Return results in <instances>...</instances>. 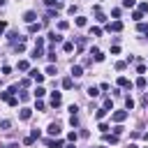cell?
<instances>
[{
    "instance_id": "37",
    "label": "cell",
    "mask_w": 148,
    "mask_h": 148,
    "mask_svg": "<svg viewBox=\"0 0 148 148\" xmlns=\"http://www.w3.org/2000/svg\"><path fill=\"white\" fill-rule=\"evenodd\" d=\"M137 86H139V88H146V79H143V77H139V81H137Z\"/></svg>"
},
{
    "instance_id": "32",
    "label": "cell",
    "mask_w": 148,
    "mask_h": 148,
    "mask_svg": "<svg viewBox=\"0 0 148 148\" xmlns=\"http://www.w3.org/2000/svg\"><path fill=\"white\" fill-rule=\"evenodd\" d=\"M139 12L146 14V12H148V3H141V5H139Z\"/></svg>"
},
{
    "instance_id": "7",
    "label": "cell",
    "mask_w": 148,
    "mask_h": 148,
    "mask_svg": "<svg viewBox=\"0 0 148 148\" xmlns=\"http://www.w3.org/2000/svg\"><path fill=\"white\" fill-rule=\"evenodd\" d=\"M90 56H92V58H95L97 63H102V60H104V56H102V51H100V49H90Z\"/></svg>"
},
{
    "instance_id": "9",
    "label": "cell",
    "mask_w": 148,
    "mask_h": 148,
    "mask_svg": "<svg viewBox=\"0 0 148 148\" xmlns=\"http://www.w3.org/2000/svg\"><path fill=\"white\" fill-rule=\"evenodd\" d=\"M30 116H32V109H28V106H23V109H21V120H28Z\"/></svg>"
},
{
    "instance_id": "13",
    "label": "cell",
    "mask_w": 148,
    "mask_h": 148,
    "mask_svg": "<svg viewBox=\"0 0 148 148\" xmlns=\"http://www.w3.org/2000/svg\"><path fill=\"white\" fill-rule=\"evenodd\" d=\"M72 74L74 77H83V67L81 65H72Z\"/></svg>"
},
{
    "instance_id": "40",
    "label": "cell",
    "mask_w": 148,
    "mask_h": 148,
    "mask_svg": "<svg viewBox=\"0 0 148 148\" xmlns=\"http://www.w3.org/2000/svg\"><path fill=\"white\" fill-rule=\"evenodd\" d=\"M77 137H79L77 132H69V134H67V139H69V141H77Z\"/></svg>"
},
{
    "instance_id": "25",
    "label": "cell",
    "mask_w": 148,
    "mask_h": 148,
    "mask_svg": "<svg viewBox=\"0 0 148 148\" xmlns=\"http://www.w3.org/2000/svg\"><path fill=\"white\" fill-rule=\"evenodd\" d=\"M46 5H49V7H53V5H56V7H60V5H63V0H46Z\"/></svg>"
},
{
    "instance_id": "44",
    "label": "cell",
    "mask_w": 148,
    "mask_h": 148,
    "mask_svg": "<svg viewBox=\"0 0 148 148\" xmlns=\"http://www.w3.org/2000/svg\"><path fill=\"white\" fill-rule=\"evenodd\" d=\"M3 5H5V0H0V7H3Z\"/></svg>"
},
{
    "instance_id": "11",
    "label": "cell",
    "mask_w": 148,
    "mask_h": 148,
    "mask_svg": "<svg viewBox=\"0 0 148 148\" xmlns=\"http://www.w3.org/2000/svg\"><path fill=\"white\" fill-rule=\"evenodd\" d=\"M118 86H120V88H132L130 79H125V77H118Z\"/></svg>"
},
{
    "instance_id": "26",
    "label": "cell",
    "mask_w": 148,
    "mask_h": 148,
    "mask_svg": "<svg viewBox=\"0 0 148 148\" xmlns=\"http://www.w3.org/2000/svg\"><path fill=\"white\" fill-rule=\"evenodd\" d=\"M63 49H65L67 53H72V51H74V42H65V46H63Z\"/></svg>"
},
{
    "instance_id": "22",
    "label": "cell",
    "mask_w": 148,
    "mask_h": 148,
    "mask_svg": "<svg viewBox=\"0 0 148 148\" xmlns=\"http://www.w3.org/2000/svg\"><path fill=\"white\" fill-rule=\"evenodd\" d=\"M137 5V0H123V7H127V9H132Z\"/></svg>"
},
{
    "instance_id": "35",
    "label": "cell",
    "mask_w": 148,
    "mask_h": 148,
    "mask_svg": "<svg viewBox=\"0 0 148 148\" xmlns=\"http://www.w3.org/2000/svg\"><path fill=\"white\" fill-rule=\"evenodd\" d=\"M18 69L26 72V69H28V63H26V60H21V63H18Z\"/></svg>"
},
{
    "instance_id": "42",
    "label": "cell",
    "mask_w": 148,
    "mask_h": 148,
    "mask_svg": "<svg viewBox=\"0 0 148 148\" xmlns=\"http://www.w3.org/2000/svg\"><path fill=\"white\" fill-rule=\"evenodd\" d=\"M127 148H139V146H134V143H130V146H127Z\"/></svg>"
},
{
    "instance_id": "3",
    "label": "cell",
    "mask_w": 148,
    "mask_h": 148,
    "mask_svg": "<svg viewBox=\"0 0 148 148\" xmlns=\"http://www.w3.org/2000/svg\"><path fill=\"white\" fill-rule=\"evenodd\" d=\"M60 102H63V95H60V92H58V90L51 92V106H58Z\"/></svg>"
},
{
    "instance_id": "5",
    "label": "cell",
    "mask_w": 148,
    "mask_h": 148,
    "mask_svg": "<svg viewBox=\"0 0 148 148\" xmlns=\"http://www.w3.org/2000/svg\"><path fill=\"white\" fill-rule=\"evenodd\" d=\"M106 30H109V32H111V30H114V32H120V30H123V23H120V21H114V23L106 26Z\"/></svg>"
},
{
    "instance_id": "1",
    "label": "cell",
    "mask_w": 148,
    "mask_h": 148,
    "mask_svg": "<svg viewBox=\"0 0 148 148\" xmlns=\"http://www.w3.org/2000/svg\"><path fill=\"white\" fill-rule=\"evenodd\" d=\"M127 118V111H114V114H111V120L114 123H123Z\"/></svg>"
},
{
    "instance_id": "10",
    "label": "cell",
    "mask_w": 148,
    "mask_h": 148,
    "mask_svg": "<svg viewBox=\"0 0 148 148\" xmlns=\"http://www.w3.org/2000/svg\"><path fill=\"white\" fill-rule=\"evenodd\" d=\"M44 95H46V90H44L42 86H37V88H35V100H42Z\"/></svg>"
},
{
    "instance_id": "41",
    "label": "cell",
    "mask_w": 148,
    "mask_h": 148,
    "mask_svg": "<svg viewBox=\"0 0 148 148\" xmlns=\"http://www.w3.org/2000/svg\"><path fill=\"white\" fill-rule=\"evenodd\" d=\"M106 130H109V125H106V123H100V132H104V134H106Z\"/></svg>"
},
{
    "instance_id": "39",
    "label": "cell",
    "mask_w": 148,
    "mask_h": 148,
    "mask_svg": "<svg viewBox=\"0 0 148 148\" xmlns=\"http://www.w3.org/2000/svg\"><path fill=\"white\" fill-rule=\"evenodd\" d=\"M5 30H7V21H0V35H3Z\"/></svg>"
},
{
    "instance_id": "12",
    "label": "cell",
    "mask_w": 148,
    "mask_h": 148,
    "mask_svg": "<svg viewBox=\"0 0 148 148\" xmlns=\"http://www.w3.org/2000/svg\"><path fill=\"white\" fill-rule=\"evenodd\" d=\"M44 56V46H35L32 49V58H42Z\"/></svg>"
},
{
    "instance_id": "24",
    "label": "cell",
    "mask_w": 148,
    "mask_h": 148,
    "mask_svg": "<svg viewBox=\"0 0 148 148\" xmlns=\"http://www.w3.org/2000/svg\"><path fill=\"white\" fill-rule=\"evenodd\" d=\"M132 18H134V21H139V23H141V18H143V14H141V12L137 9V12H132Z\"/></svg>"
},
{
    "instance_id": "34",
    "label": "cell",
    "mask_w": 148,
    "mask_h": 148,
    "mask_svg": "<svg viewBox=\"0 0 148 148\" xmlns=\"http://www.w3.org/2000/svg\"><path fill=\"white\" fill-rule=\"evenodd\" d=\"M90 35H95V37H100V35H102V30H100V28H90Z\"/></svg>"
},
{
    "instance_id": "27",
    "label": "cell",
    "mask_w": 148,
    "mask_h": 148,
    "mask_svg": "<svg viewBox=\"0 0 148 148\" xmlns=\"http://www.w3.org/2000/svg\"><path fill=\"white\" fill-rule=\"evenodd\" d=\"M7 40H9V42H16V40H18V32H14V30H12V32L7 35Z\"/></svg>"
},
{
    "instance_id": "15",
    "label": "cell",
    "mask_w": 148,
    "mask_h": 148,
    "mask_svg": "<svg viewBox=\"0 0 148 148\" xmlns=\"http://www.w3.org/2000/svg\"><path fill=\"white\" fill-rule=\"evenodd\" d=\"M104 141L106 143H118V134H104Z\"/></svg>"
},
{
    "instance_id": "28",
    "label": "cell",
    "mask_w": 148,
    "mask_h": 148,
    "mask_svg": "<svg viewBox=\"0 0 148 148\" xmlns=\"http://www.w3.org/2000/svg\"><path fill=\"white\" fill-rule=\"evenodd\" d=\"M0 127H3V130H9V127H12V120H0Z\"/></svg>"
},
{
    "instance_id": "8",
    "label": "cell",
    "mask_w": 148,
    "mask_h": 148,
    "mask_svg": "<svg viewBox=\"0 0 148 148\" xmlns=\"http://www.w3.org/2000/svg\"><path fill=\"white\" fill-rule=\"evenodd\" d=\"M35 18H37L35 12H26V14H23V21H26V23H35Z\"/></svg>"
},
{
    "instance_id": "2",
    "label": "cell",
    "mask_w": 148,
    "mask_h": 148,
    "mask_svg": "<svg viewBox=\"0 0 148 148\" xmlns=\"http://www.w3.org/2000/svg\"><path fill=\"white\" fill-rule=\"evenodd\" d=\"M46 132H49L51 137H58V134H60V125H58V123H51V125H49V130H46Z\"/></svg>"
},
{
    "instance_id": "33",
    "label": "cell",
    "mask_w": 148,
    "mask_h": 148,
    "mask_svg": "<svg viewBox=\"0 0 148 148\" xmlns=\"http://www.w3.org/2000/svg\"><path fill=\"white\" fill-rule=\"evenodd\" d=\"M69 125H72V127H77V125H79V118H77V116H72V118H69Z\"/></svg>"
},
{
    "instance_id": "4",
    "label": "cell",
    "mask_w": 148,
    "mask_h": 148,
    "mask_svg": "<svg viewBox=\"0 0 148 148\" xmlns=\"http://www.w3.org/2000/svg\"><path fill=\"white\" fill-rule=\"evenodd\" d=\"M44 143H46L49 148H63V141H60V139H46Z\"/></svg>"
},
{
    "instance_id": "29",
    "label": "cell",
    "mask_w": 148,
    "mask_h": 148,
    "mask_svg": "<svg viewBox=\"0 0 148 148\" xmlns=\"http://www.w3.org/2000/svg\"><path fill=\"white\" fill-rule=\"evenodd\" d=\"M86 23H88V21H86V16H79V18H77V26H81V28H83Z\"/></svg>"
},
{
    "instance_id": "18",
    "label": "cell",
    "mask_w": 148,
    "mask_h": 148,
    "mask_svg": "<svg viewBox=\"0 0 148 148\" xmlns=\"http://www.w3.org/2000/svg\"><path fill=\"white\" fill-rule=\"evenodd\" d=\"M14 51H16V53H23V51H26V44H23V42H18V44H14Z\"/></svg>"
},
{
    "instance_id": "30",
    "label": "cell",
    "mask_w": 148,
    "mask_h": 148,
    "mask_svg": "<svg viewBox=\"0 0 148 148\" xmlns=\"http://www.w3.org/2000/svg\"><path fill=\"white\" fill-rule=\"evenodd\" d=\"M46 74H51V77H56V65H49V67H46Z\"/></svg>"
},
{
    "instance_id": "16",
    "label": "cell",
    "mask_w": 148,
    "mask_h": 148,
    "mask_svg": "<svg viewBox=\"0 0 148 148\" xmlns=\"http://www.w3.org/2000/svg\"><path fill=\"white\" fill-rule=\"evenodd\" d=\"M49 40H51L53 44H58V42L63 40V35H58V32H49Z\"/></svg>"
},
{
    "instance_id": "23",
    "label": "cell",
    "mask_w": 148,
    "mask_h": 148,
    "mask_svg": "<svg viewBox=\"0 0 148 148\" xmlns=\"http://www.w3.org/2000/svg\"><path fill=\"white\" fill-rule=\"evenodd\" d=\"M53 16H58V12H56L53 7H49V12H46V21H49V18H53Z\"/></svg>"
},
{
    "instance_id": "31",
    "label": "cell",
    "mask_w": 148,
    "mask_h": 148,
    "mask_svg": "<svg viewBox=\"0 0 148 148\" xmlns=\"http://www.w3.org/2000/svg\"><path fill=\"white\" fill-rule=\"evenodd\" d=\"M67 28H69L67 21H60V23H58V30H67Z\"/></svg>"
},
{
    "instance_id": "45",
    "label": "cell",
    "mask_w": 148,
    "mask_h": 148,
    "mask_svg": "<svg viewBox=\"0 0 148 148\" xmlns=\"http://www.w3.org/2000/svg\"><path fill=\"white\" fill-rule=\"evenodd\" d=\"M65 148H74V146H65Z\"/></svg>"
},
{
    "instance_id": "6",
    "label": "cell",
    "mask_w": 148,
    "mask_h": 148,
    "mask_svg": "<svg viewBox=\"0 0 148 148\" xmlns=\"http://www.w3.org/2000/svg\"><path fill=\"white\" fill-rule=\"evenodd\" d=\"M30 79H35L37 83H42V81H44V74H42V72H37V69H32V72H30Z\"/></svg>"
},
{
    "instance_id": "43",
    "label": "cell",
    "mask_w": 148,
    "mask_h": 148,
    "mask_svg": "<svg viewBox=\"0 0 148 148\" xmlns=\"http://www.w3.org/2000/svg\"><path fill=\"white\" fill-rule=\"evenodd\" d=\"M143 139H146V141H148V132H146V134H143Z\"/></svg>"
},
{
    "instance_id": "21",
    "label": "cell",
    "mask_w": 148,
    "mask_h": 148,
    "mask_svg": "<svg viewBox=\"0 0 148 148\" xmlns=\"http://www.w3.org/2000/svg\"><path fill=\"white\" fill-rule=\"evenodd\" d=\"M104 116H106V109H104V106H102V109H97V114H95V118H97V120H102Z\"/></svg>"
},
{
    "instance_id": "14",
    "label": "cell",
    "mask_w": 148,
    "mask_h": 148,
    "mask_svg": "<svg viewBox=\"0 0 148 148\" xmlns=\"http://www.w3.org/2000/svg\"><path fill=\"white\" fill-rule=\"evenodd\" d=\"M63 88H65V90H72V88H74V79H69V77L63 79Z\"/></svg>"
},
{
    "instance_id": "36",
    "label": "cell",
    "mask_w": 148,
    "mask_h": 148,
    "mask_svg": "<svg viewBox=\"0 0 148 148\" xmlns=\"http://www.w3.org/2000/svg\"><path fill=\"white\" fill-rule=\"evenodd\" d=\"M111 106H114V102H111V100H109V97H106V100H104V109H106V111H109V109H111Z\"/></svg>"
},
{
    "instance_id": "19",
    "label": "cell",
    "mask_w": 148,
    "mask_h": 148,
    "mask_svg": "<svg viewBox=\"0 0 148 148\" xmlns=\"http://www.w3.org/2000/svg\"><path fill=\"white\" fill-rule=\"evenodd\" d=\"M125 109H127V111L134 109V100H132V97H125Z\"/></svg>"
},
{
    "instance_id": "17",
    "label": "cell",
    "mask_w": 148,
    "mask_h": 148,
    "mask_svg": "<svg viewBox=\"0 0 148 148\" xmlns=\"http://www.w3.org/2000/svg\"><path fill=\"white\" fill-rule=\"evenodd\" d=\"M88 95H90V97H97V95H100V88L90 86V88H88Z\"/></svg>"
},
{
    "instance_id": "20",
    "label": "cell",
    "mask_w": 148,
    "mask_h": 148,
    "mask_svg": "<svg viewBox=\"0 0 148 148\" xmlns=\"http://www.w3.org/2000/svg\"><path fill=\"white\" fill-rule=\"evenodd\" d=\"M28 30H30V32H40V30H42V23H30Z\"/></svg>"
},
{
    "instance_id": "38",
    "label": "cell",
    "mask_w": 148,
    "mask_h": 148,
    "mask_svg": "<svg viewBox=\"0 0 148 148\" xmlns=\"http://www.w3.org/2000/svg\"><path fill=\"white\" fill-rule=\"evenodd\" d=\"M23 143H26V146H32V143H35V139H32V137H26V139H23Z\"/></svg>"
}]
</instances>
